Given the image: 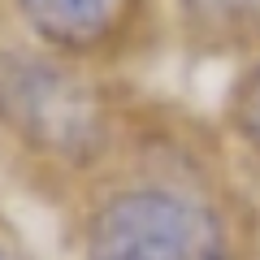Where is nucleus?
<instances>
[{"label":"nucleus","instance_id":"f257e3e1","mask_svg":"<svg viewBox=\"0 0 260 260\" xmlns=\"http://www.w3.org/2000/svg\"><path fill=\"white\" fill-rule=\"evenodd\" d=\"M95 260H221V230L182 195L135 191L100 217Z\"/></svg>","mask_w":260,"mask_h":260},{"label":"nucleus","instance_id":"f03ea898","mask_svg":"<svg viewBox=\"0 0 260 260\" xmlns=\"http://www.w3.org/2000/svg\"><path fill=\"white\" fill-rule=\"evenodd\" d=\"M0 117L52 152H83L95 139L87 87L44 61H0Z\"/></svg>","mask_w":260,"mask_h":260},{"label":"nucleus","instance_id":"7ed1b4c3","mask_svg":"<svg viewBox=\"0 0 260 260\" xmlns=\"http://www.w3.org/2000/svg\"><path fill=\"white\" fill-rule=\"evenodd\" d=\"M26 9L52 39L78 44V39H95V30L113 18L117 0H26Z\"/></svg>","mask_w":260,"mask_h":260},{"label":"nucleus","instance_id":"20e7f679","mask_svg":"<svg viewBox=\"0 0 260 260\" xmlns=\"http://www.w3.org/2000/svg\"><path fill=\"white\" fill-rule=\"evenodd\" d=\"M200 13L221 22H239V18H260V0H191Z\"/></svg>","mask_w":260,"mask_h":260},{"label":"nucleus","instance_id":"39448f33","mask_svg":"<svg viewBox=\"0 0 260 260\" xmlns=\"http://www.w3.org/2000/svg\"><path fill=\"white\" fill-rule=\"evenodd\" d=\"M247 121L260 135V74H256V83H251V95H247Z\"/></svg>","mask_w":260,"mask_h":260}]
</instances>
